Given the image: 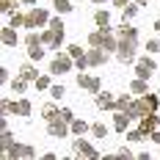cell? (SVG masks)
I'll return each instance as SVG.
<instances>
[{
    "label": "cell",
    "instance_id": "10",
    "mask_svg": "<svg viewBox=\"0 0 160 160\" xmlns=\"http://www.w3.org/2000/svg\"><path fill=\"white\" fill-rule=\"evenodd\" d=\"M97 108H99V111H116V97L102 88V91L97 94Z\"/></svg>",
    "mask_w": 160,
    "mask_h": 160
},
{
    "label": "cell",
    "instance_id": "41",
    "mask_svg": "<svg viewBox=\"0 0 160 160\" xmlns=\"http://www.w3.org/2000/svg\"><path fill=\"white\" fill-rule=\"evenodd\" d=\"M61 116H64V119L69 122V124L75 122V113H72V108H61Z\"/></svg>",
    "mask_w": 160,
    "mask_h": 160
},
{
    "label": "cell",
    "instance_id": "36",
    "mask_svg": "<svg viewBox=\"0 0 160 160\" xmlns=\"http://www.w3.org/2000/svg\"><path fill=\"white\" fill-rule=\"evenodd\" d=\"M66 52H69V58H75V61H78V58H83V55H86V50L80 47V44H69V47H66Z\"/></svg>",
    "mask_w": 160,
    "mask_h": 160
},
{
    "label": "cell",
    "instance_id": "4",
    "mask_svg": "<svg viewBox=\"0 0 160 160\" xmlns=\"http://www.w3.org/2000/svg\"><path fill=\"white\" fill-rule=\"evenodd\" d=\"M47 132L52 135V138H66V135L72 132V127H69V122H66L64 116L58 113L55 119H50V122H47Z\"/></svg>",
    "mask_w": 160,
    "mask_h": 160
},
{
    "label": "cell",
    "instance_id": "8",
    "mask_svg": "<svg viewBox=\"0 0 160 160\" xmlns=\"http://www.w3.org/2000/svg\"><path fill=\"white\" fill-rule=\"evenodd\" d=\"M138 130H141L146 138H149L155 130H160V116H158V113H149V116H144V119L138 122Z\"/></svg>",
    "mask_w": 160,
    "mask_h": 160
},
{
    "label": "cell",
    "instance_id": "19",
    "mask_svg": "<svg viewBox=\"0 0 160 160\" xmlns=\"http://www.w3.org/2000/svg\"><path fill=\"white\" fill-rule=\"evenodd\" d=\"M94 22H97V28H108V25H111V11L97 8L94 11Z\"/></svg>",
    "mask_w": 160,
    "mask_h": 160
},
{
    "label": "cell",
    "instance_id": "15",
    "mask_svg": "<svg viewBox=\"0 0 160 160\" xmlns=\"http://www.w3.org/2000/svg\"><path fill=\"white\" fill-rule=\"evenodd\" d=\"M19 78H25L28 83H36V80H39V69L33 66V61H28V64L19 66Z\"/></svg>",
    "mask_w": 160,
    "mask_h": 160
},
{
    "label": "cell",
    "instance_id": "30",
    "mask_svg": "<svg viewBox=\"0 0 160 160\" xmlns=\"http://www.w3.org/2000/svg\"><path fill=\"white\" fill-rule=\"evenodd\" d=\"M50 97L55 99V102H61L66 97V86H61V83H52V88H50Z\"/></svg>",
    "mask_w": 160,
    "mask_h": 160
},
{
    "label": "cell",
    "instance_id": "51",
    "mask_svg": "<svg viewBox=\"0 0 160 160\" xmlns=\"http://www.w3.org/2000/svg\"><path fill=\"white\" fill-rule=\"evenodd\" d=\"M91 3H97V6H102V3H108V0H91Z\"/></svg>",
    "mask_w": 160,
    "mask_h": 160
},
{
    "label": "cell",
    "instance_id": "12",
    "mask_svg": "<svg viewBox=\"0 0 160 160\" xmlns=\"http://www.w3.org/2000/svg\"><path fill=\"white\" fill-rule=\"evenodd\" d=\"M116 36H119V39H132V42H138V28L130 25V22H122V25L116 28Z\"/></svg>",
    "mask_w": 160,
    "mask_h": 160
},
{
    "label": "cell",
    "instance_id": "11",
    "mask_svg": "<svg viewBox=\"0 0 160 160\" xmlns=\"http://www.w3.org/2000/svg\"><path fill=\"white\" fill-rule=\"evenodd\" d=\"M130 122H132V119H130L124 111H116V113H113V130H116V132H127V130H130Z\"/></svg>",
    "mask_w": 160,
    "mask_h": 160
},
{
    "label": "cell",
    "instance_id": "53",
    "mask_svg": "<svg viewBox=\"0 0 160 160\" xmlns=\"http://www.w3.org/2000/svg\"><path fill=\"white\" fill-rule=\"evenodd\" d=\"M61 160H75V158H61Z\"/></svg>",
    "mask_w": 160,
    "mask_h": 160
},
{
    "label": "cell",
    "instance_id": "26",
    "mask_svg": "<svg viewBox=\"0 0 160 160\" xmlns=\"http://www.w3.org/2000/svg\"><path fill=\"white\" fill-rule=\"evenodd\" d=\"M11 146H14V135H11V130L0 132V152H8Z\"/></svg>",
    "mask_w": 160,
    "mask_h": 160
},
{
    "label": "cell",
    "instance_id": "32",
    "mask_svg": "<svg viewBox=\"0 0 160 160\" xmlns=\"http://www.w3.org/2000/svg\"><path fill=\"white\" fill-rule=\"evenodd\" d=\"M124 138H127V144H138V141H144L146 135H144L138 127H135V130H127V132H124Z\"/></svg>",
    "mask_w": 160,
    "mask_h": 160
},
{
    "label": "cell",
    "instance_id": "2",
    "mask_svg": "<svg viewBox=\"0 0 160 160\" xmlns=\"http://www.w3.org/2000/svg\"><path fill=\"white\" fill-rule=\"evenodd\" d=\"M47 25H50V14L39 6H33L25 14V31H39V28H47Z\"/></svg>",
    "mask_w": 160,
    "mask_h": 160
},
{
    "label": "cell",
    "instance_id": "7",
    "mask_svg": "<svg viewBox=\"0 0 160 160\" xmlns=\"http://www.w3.org/2000/svg\"><path fill=\"white\" fill-rule=\"evenodd\" d=\"M42 42H44V47H47V50H55V52H58V50L64 47V33L44 28V31H42Z\"/></svg>",
    "mask_w": 160,
    "mask_h": 160
},
{
    "label": "cell",
    "instance_id": "14",
    "mask_svg": "<svg viewBox=\"0 0 160 160\" xmlns=\"http://www.w3.org/2000/svg\"><path fill=\"white\" fill-rule=\"evenodd\" d=\"M0 42H3L6 47H17V44H19V36H17L14 28H8V25H6V28L0 31Z\"/></svg>",
    "mask_w": 160,
    "mask_h": 160
},
{
    "label": "cell",
    "instance_id": "16",
    "mask_svg": "<svg viewBox=\"0 0 160 160\" xmlns=\"http://www.w3.org/2000/svg\"><path fill=\"white\" fill-rule=\"evenodd\" d=\"M31 99H25V97H22V99H14V113L17 116H22V119H28V116H31Z\"/></svg>",
    "mask_w": 160,
    "mask_h": 160
},
{
    "label": "cell",
    "instance_id": "27",
    "mask_svg": "<svg viewBox=\"0 0 160 160\" xmlns=\"http://www.w3.org/2000/svg\"><path fill=\"white\" fill-rule=\"evenodd\" d=\"M138 11H141V6H138V3H130L127 8H122V19H124V22H132V17L138 14Z\"/></svg>",
    "mask_w": 160,
    "mask_h": 160
},
{
    "label": "cell",
    "instance_id": "46",
    "mask_svg": "<svg viewBox=\"0 0 160 160\" xmlns=\"http://www.w3.org/2000/svg\"><path fill=\"white\" fill-rule=\"evenodd\" d=\"M135 160H152V155H149V152H138V158Z\"/></svg>",
    "mask_w": 160,
    "mask_h": 160
},
{
    "label": "cell",
    "instance_id": "50",
    "mask_svg": "<svg viewBox=\"0 0 160 160\" xmlns=\"http://www.w3.org/2000/svg\"><path fill=\"white\" fill-rule=\"evenodd\" d=\"M75 160H88V158H86V155H75Z\"/></svg>",
    "mask_w": 160,
    "mask_h": 160
},
{
    "label": "cell",
    "instance_id": "3",
    "mask_svg": "<svg viewBox=\"0 0 160 160\" xmlns=\"http://www.w3.org/2000/svg\"><path fill=\"white\" fill-rule=\"evenodd\" d=\"M119 61L124 66H130V64H135L138 61V42H132V39H119Z\"/></svg>",
    "mask_w": 160,
    "mask_h": 160
},
{
    "label": "cell",
    "instance_id": "43",
    "mask_svg": "<svg viewBox=\"0 0 160 160\" xmlns=\"http://www.w3.org/2000/svg\"><path fill=\"white\" fill-rule=\"evenodd\" d=\"M113 6H116V8H127L130 3H132V0H111Z\"/></svg>",
    "mask_w": 160,
    "mask_h": 160
},
{
    "label": "cell",
    "instance_id": "48",
    "mask_svg": "<svg viewBox=\"0 0 160 160\" xmlns=\"http://www.w3.org/2000/svg\"><path fill=\"white\" fill-rule=\"evenodd\" d=\"M102 160H119L116 155H102Z\"/></svg>",
    "mask_w": 160,
    "mask_h": 160
},
{
    "label": "cell",
    "instance_id": "13",
    "mask_svg": "<svg viewBox=\"0 0 160 160\" xmlns=\"http://www.w3.org/2000/svg\"><path fill=\"white\" fill-rule=\"evenodd\" d=\"M130 94H132V97H144V94H149V80H141V78L130 80Z\"/></svg>",
    "mask_w": 160,
    "mask_h": 160
},
{
    "label": "cell",
    "instance_id": "33",
    "mask_svg": "<svg viewBox=\"0 0 160 160\" xmlns=\"http://www.w3.org/2000/svg\"><path fill=\"white\" fill-rule=\"evenodd\" d=\"M102 39H105V36H102V31H99V28H97V31H91V33H88V47H102Z\"/></svg>",
    "mask_w": 160,
    "mask_h": 160
},
{
    "label": "cell",
    "instance_id": "52",
    "mask_svg": "<svg viewBox=\"0 0 160 160\" xmlns=\"http://www.w3.org/2000/svg\"><path fill=\"white\" fill-rule=\"evenodd\" d=\"M132 3H138V6H146V0H132Z\"/></svg>",
    "mask_w": 160,
    "mask_h": 160
},
{
    "label": "cell",
    "instance_id": "49",
    "mask_svg": "<svg viewBox=\"0 0 160 160\" xmlns=\"http://www.w3.org/2000/svg\"><path fill=\"white\" fill-rule=\"evenodd\" d=\"M155 33L160 36V19H155Z\"/></svg>",
    "mask_w": 160,
    "mask_h": 160
},
{
    "label": "cell",
    "instance_id": "20",
    "mask_svg": "<svg viewBox=\"0 0 160 160\" xmlns=\"http://www.w3.org/2000/svg\"><path fill=\"white\" fill-rule=\"evenodd\" d=\"M58 113H61V108H58L55 102H44V108H42V119H44V122H50V119H55Z\"/></svg>",
    "mask_w": 160,
    "mask_h": 160
},
{
    "label": "cell",
    "instance_id": "35",
    "mask_svg": "<svg viewBox=\"0 0 160 160\" xmlns=\"http://www.w3.org/2000/svg\"><path fill=\"white\" fill-rule=\"evenodd\" d=\"M14 113V99H0V116H11Z\"/></svg>",
    "mask_w": 160,
    "mask_h": 160
},
{
    "label": "cell",
    "instance_id": "44",
    "mask_svg": "<svg viewBox=\"0 0 160 160\" xmlns=\"http://www.w3.org/2000/svg\"><path fill=\"white\" fill-rule=\"evenodd\" d=\"M0 83H8V69L6 66H0Z\"/></svg>",
    "mask_w": 160,
    "mask_h": 160
},
{
    "label": "cell",
    "instance_id": "22",
    "mask_svg": "<svg viewBox=\"0 0 160 160\" xmlns=\"http://www.w3.org/2000/svg\"><path fill=\"white\" fill-rule=\"evenodd\" d=\"M33 86H36V91H50V88H52V75H39V80H36V83H33Z\"/></svg>",
    "mask_w": 160,
    "mask_h": 160
},
{
    "label": "cell",
    "instance_id": "37",
    "mask_svg": "<svg viewBox=\"0 0 160 160\" xmlns=\"http://www.w3.org/2000/svg\"><path fill=\"white\" fill-rule=\"evenodd\" d=\"M50 31H58V33H64V17H50V25H47Z\"/></svg>",
    "mask_w": 160,
    "mask_h": 160
},
{
    "label": "cell",
    "instance_id": "6",
    "mask_svg": "<svg viewBox=\"0 0 160 160\" xmlns=\"http://www.w3.org/2000/svg\"><path fill=\"white\" fill-rule=\"evenodd\" d=\"M72 146H75V152H78V155H86L88 160H102V152H99L97 146L88 144V138H86V135L75 138V144H72Z\"/></svg>",
    "mask_w": 160,
    "mask_h": 160
},
{
    "label": "cell",
    "instance_id": "40",
    "mask_svg": "<svg viewBox=\"0 0 160 160\" xmlns=\"http://www.w3.org/2000/svg\"><path fill=\"white\" fill-rule=\"evenodd\" d=\"M22 160H36V149L31 144H22Z\"/></svg>",
    "mask_w": 160,
    "mask_h": 160
},
{
    "label": "cell",
    "instance_id": "39",
    "mask_svg": "<svg viewBox=\"0 0 160 160\" xmlns=\"http://www.w3.org/2000/svg\"><path fill=\"white\" fill-rule=\"evenodd\" d=\"M116 158H119V160H135L138 155H132V149H127V146H122V149L116 152Z\"/></svg>",
    "mask_w": 160,
    "mask_h": 160
},
{
    "label": "cell",
    "instance_id": "23",
    "mask_svg": "<svg viewBox=\"0 0 160 160\" xmlns=\"http://www.w3.org/2000/svg\"><path fill=\"white\" fill-rule=\"evenodd\" d=\"M8 28H14V31L25 28V14H19V11H11V14H8Z\"/></svg>",
    "mask_w": 160,
    "mask_h": 160
},
{
    "label": "cell",
    "instance_id": "1",
    "mask_svg": "<svg viewBox=\"0 0 160 160\" xmlns=\"http://www.w3.org/2000/svg\"><path fill=\"white\" fill-rule=\"evenodd\" d=\"M72 66H75V58H69V52H55V55L50 58V66H47V69H50L52 78H64Z\"/></svg>",
    "mask_w": 160,
    "mask_h": 160
},
{
    "label": "cell",
    "instance_id": "42",
    "mask_svg": "<svg viewBox=\"0 0 160 160\" xmlns=\"http://www.w3.org/2000/svg\"><path fill=\"white\" fill-rule=\"evenodd\" d=\"M75 66H78L80 72H86V69H88V58H86V55H83V58H78V61H75Z\"/></svg>",
    "mask_w": 160,
    "mask_h": 160
},
{
    "label": "cell",
    "instance_id": "34",
    "mask_svg": "<svg viewBox=\"0 0 160 160\" xmlns=\"http://www.w3.org/2000/svg\"><path fill=\"white\" fill-rule=\"evenodd\" d=\"M91 135H94V138H105V135H108V127H105L102 122H91Z\"/></svg>",
    "mask_w": 160,
    "mask_h": 160
},
{
    "label": "cell",
    "instance_id": "45",
    "mask_svg": "<svg viewBox=\"0 0 160 160\" xmlns=\"http://www.w3.org/2000/svg\"><path fill=\"white\" fill-rule=\"evenodd\" d=\"M149 138H152V144H160V130H155V132H152Z\"/></svg>",
    "mask_w": 160,
    "mask_h": 160
},
{
    "label": "cell",
    "instance_id": "29",
    "mask_svg": "<svg viewBox=\"0 0 160 160\" xmlns=\"http://www.w3.org/2000/svg\"><path fill=\"white\" fill-rule=\"evenodd\" d=\"M44 44H42V47H28V58H31L33 64H39V61H44Z\"/></svg>",
    "mask_w": 160,
    "mask_h": 160
},
{
    "label": "cell",
    "instance_id": "9",
    "mask_svg": "<svg viewBox=\"0 0 160 160\" xmlns=\"http://www.w3.org/2000/svg\"><path fill=\"white\" fill-rule=\"evenodd\" d=\"M86 58H88V66H105L108 64V52L102 47H88L86 50Z\"/></svg>",
    "mask_w": 160,
    "mask_h": 160
},
{
    "label": "cell",
    "instance_id": "38",
    "mask_svg": "<svg viewBox=\"0 0 160 160\" xmlns=\"http://www.w3.org/2000/svg\"><path fill=\"white\" fill-rule=\"evenodd\" d=\"M146 52H149V55H158L160 52V39H149V42H146Z\"/></svg>",
    "mask_w": 160,
    "mask_h": 160
},
{
    "label": "cell",
    "instance_id": "28",
    "mask_svg": "<svg viewBox=\"0 0 160 160\" xmlns=\"http://www.w3.org/2000/svg\"><path fill=\"white\" fill-rule=\"evenodd\" d=\"M130 105H132V94H119V97H116V111H124V113H127Z\"/></svg>",
    "mask_w": 160,
    "mask_h": 160
},
{
    "label": "cell",
    "instance_id": "18",
    "mask_svg": "<svg viewBox=\"0 0 160 160\" xmlns=\"http://www.w3.org/2000/svg\"><path fill=\"white\" fill-rule=\"evenodd\" d=\"M69 127H72V135H75V138H80V135H86V132L91 130V124H88L86 119H75Z\"/></svg>",
    "mask_w": 160,
    "mask_h": 160
},
{
    "label": "cell",
    "instance_id": "5",
    "mask_svg": "<svg viewBox=\"0 0 160 160\" xmlns=\"http://www.w3.org/2000/svg\"><path fill=\"white\" fill-rule=\"evenodd\" d=\"M78 86L83 91H88V94H99L102 91V78H94V75H88V72H80L78 75Z\"/></svg>",
    "mask_w": 160,
    "mask_h": 160
},
{
    "label": "cell",
    "instance_id": "47",
    "mask_svg": "<svg viewBox=\"0 0 160 160\" xmlns=\"http://www.w3.org/2000/svg\"><path fill=\"white\" fill-rule=\"evenodd\" d=\"M39 160H58V158H55L52 152H44V155H42V158H39Z\"/></svg>",
    "mask_w": 160,
    "mask_h": 160
},
{
    "label": "cell",
    "instance_id": "24",
    "mask_svg": "<svg viewBox=\"0 0 160 160\" xmlns=\"http://www.w3.org/2000/svg\"><path fill=\"white\" fill-rule=\"evenodd\" d=\"M44 42H42V33L39 31H28V36H25V47H42Z\"/></svg>",
    "mask_w": 160,
    "mask_h": 160
},
{
    "label": "cell",
    "instance_id": "25",
    "mask_svg": "<svg viewBox=\"0 0 160 160\" xmlns=\"http://www.w3.org/2000/svg\"><path fill=\"white\" fill-rule=\"evenodd\" d=\"M11 91H14V94H19V97H25V91H28V80L17 75V80H11Z\"/></svg>",
    "mask_w": 160,
    "mask_h": 160
},
{
    "label": "cell",
    "instance_id": "31",
    "mask_svg": "<svg viewBox=\"0 0 160 160\" xmlns=\"http://www.w3.org/2000/svg\"><path fill=\"white\" fill-rule=\"evenodd\" d=\"M135 64H138V66H144V69H149V72H155V69H158V61H155L152 55H141Z\"/></svg>",
    "mask_w": 160,
    "mask_h": 160
},
{
    "label": "cell",
    "instance_id": "17",
    "mask_svg": "<svg viewBox=\"0 0 160 160\" xmlns=\"http://www.w3.org/2000/svg\"><path fill=\"white\" fill-rule=\"evenodd\" d=\"M52 8H55V14H58V17H66V14L75 11L72 0H52Z\"/></svg>",
    "mask_w": 160,
    "mask_h": 160
},
{
    "label": "cell",
    "instance_id": "21",
    "mask_svg": "<svg viewBox=\"0 0 160 160\" xmlns=\"http://www.w3.org/2000/svg\"><path fill=\"white\" fill-rule=\"evenodd\" d=\"M141 99H144V105L149 108V113H158V108H160V97H158V94H152V91H149V94H144Z\"/></svg>",
    "mask_w": 160,
    "mask_h": 160
}]
</instances>
